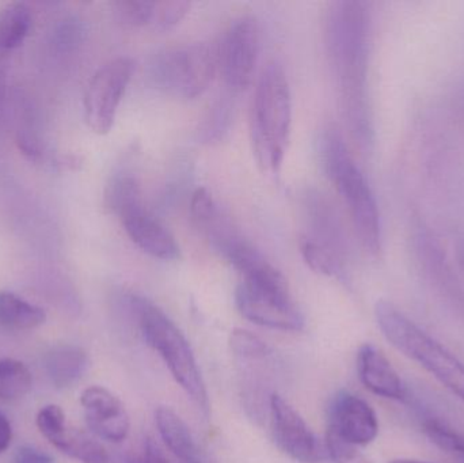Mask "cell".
I'll return each instance as SVG.
<instances>
[{"label":"cell","instance_id":"6da1fadb","mask_svg":"<svg viewBox=\"0 0 464 463\" xmlns=\"http://www.w3.org/2000/svg\"><path fill=\"white\" fill-rule=\"evenodd\" d=\"M324 43L330 59L346 124L362 147L371 143L367 101V64L370 53V15L364 3H333L327 11Z\"/></svg>","mask_w":464,"mask_h":463},{"label":"cell","instance_id":"7a4b0ae2","mask_svg":"<svg viewBox=\"0 0 464 463\" xmlns=\"http://www.w3.org/2000/svg\"><path fill=\"white\" fill-rule=\"evenodd\" d=\"M322 166L351 211L360 241L368 252L381 250L382 226L378 203L364 174L354 162L337 128L330 127L319 140Z\"/></svg>","mask_w":464,"mask_h":463},{"label":"cell","instance_id":"3957f363","mask_svg":"<svg viewBox=\"0 0 464 463\" xmlns=\"http://www.w3.org/2000/svg\"><path fill=\"white\" fill-rule=\"evenodd\" d=\"M292 124V100L283 65L269 63L256 83L253 106L254 152L259 166L270 174L280 171Z\"/></svg>","mask_w":464,"mask_h":463},{"label":"cell","instance_id":"277c9868","mask_svg":"<svg viewBox=\"0 0 464 463\" xmlns=\"http://www.w3.org/2000/svg\"><path fill=\"white\" fill-rule=\"evenodd\" d=\"M128 304L138 315L141 334L147 344L160 353L176 382L207 415L209 410L208 393L187 337L179 331V326L149 299L130 295Z\"/></svg>","mask_w":464,"mask_h":463},{"label":"cell","instance_id":"5b68a950","mask_svg":"<svg viewBox=\"0 0 464 463\" xmlns=\"http://www.w3.org/2000/svg\"><path fill=\"white\" fill-rule=\"evenodd\" d=\"M376 321L387 342L419 363L464 402V364L438 340L425 333L390 302L375 307Z\"/></svg>","mask_w":464,"mask_h":463},{"label":"cell","instance_id":"8992f818","mask_svg":"<svg viewBox=\"0 0 464 463\" xmlns=\"http://www.w3.org/2000/svg\"><path fill=\"white\" fill-rule=\"evenodd\" d=\"M218 71L217 51L206 43L174 46L155 54L150 78L160 92L195 100L211 86Z\"/></svg>","mask_w":464,"mask_h":463},{"label":"cell","instance_id":"52a82bcc","mask_svg":"<svg viewBox=\"0 0 464 463\" xmlns=\"http://www.w3.org/2000/svg\"><path fill=\"white\" fill-rule=\"evenodd\" d=\"M135 71L130 57H117L100 68L87 84L84 119L92 132L108 135L116 121L120 103Z\"/></svg>","mask_w":464,"mask_h":463},{"label":"cell","instance_id":"ba28073f","mask_svg":"<svg viewBox=\"0 0 464 463\" xmlns=\"http://www.w3.org/2000/svg\"><path fill=\"white\" fill-rule=\"evenodd\" d=\"M218 71L232 90L250 84L261 52V30L253 16H240L231 22L218 43Z\"/></svg>","mask_w":464,"mask_h":463},{"label":"cell","instance_id":"9c48e42d","mask_svg":"<svg viewBox=\"0 0 464 463\" xmlns=\"http://www.w3.org/2000/svg\"><path fill=\"white\" fill-rule=\"evenodd\" d=\"M235 302L240 314L256 325L288 332L304 328V318L289 293H277L242 282L235 291Z\"/></svg>","mask_w":464,"mask_h":463},{"label":"cell","instance_id":"30bf717a","mask_svg":"<svg viewBox=\"0 0 464 463\" xmlns=\"http://www.w3.org/2000/svg\"><path fill=\"white\" fill-rule=\"evenodd\" d=\"M273 437L284 454L300 463L324 461L326 451L302 416L278 394L269 400Z\"/></svg>","mask_w":464,"mask_h":463},{"label":"cell","instance_id":"8fae6325","mask_svg":"<svg viewBox=\"0 0 464 463\" xmlns=\"http://www.w3.org/2000/svg\"><path fill=\"white\" fill-rule=\"evenodd\" d=\"M329 432L354 448L370 445L379 434L375 410L356 394L340 391L330 402Z\"/></svg>","mask_w":464,"mask_h":463},{"label":"cell","instance_id":"7c38bea8","mask_svg":"<svg viewBox=\"0 0 464 463\" xmlns=\"http://www.w3.org/2000/svg\"><path fill=\"white\" fill-rule=\"evenodd\" d=\"M87 426L101 439L120 443L130 434V421L119 397L101 386L87 388L81 396Z\"/></svg>","mask_w":464,"mask_h":463},{"label":"cell","instance_id":"4fadbf2b","mask_svg":"<svg viewBox=\"0 0 464 463\" xmlns=\"http://www.w3.org/2000/svg\"><path fill=\"white\" fill-rule=\"evenodd\" d=\"M120 219L130 241L141 252L162 261H173L179 257V246L173 234L150 215L144 207L127 212Z\"/></svg>","mask_w":464,"mask_h":463},{"label":"cell","instance_id":"5bb4252c","mask_svg":"<svg viewBox=\"0 0 464 463\" xmlns=\"http://www.w3.org/2000/svg\"><path fill=\"white\" fill-rule=\"evenodd\" d=\"M357 372L362 385L376 396L405 401L406 386L389 359L372 344H364L357 353Z\"/></svg>","mask_w":464,"mask_h":463},{"label":"cell","instance_id":"9a60e30c","mask_svg":"<svg viewBox=\"0 0 464 463\" xmlns=\"http://www.w3.org/2000/svg\"><path fill=\"white\" fill-rule=\"evenodd\" d=\"M158 431L169 450L182 463H207L192 432L185 421L170 408L160 407L155 412Z\"/></svg>","mask_w":464,"mask_h":463},{"label":"cell","instance_id":"2e32d148","mask_svg":"<svg viewBox=\"0 0 464 463\" xmlns=\"http://www.w3.org/2000/svg\"><path fill=\"white\" fill-rule=\"evenodd\" d=\"M89 367V355L83 348L62 344L52 348L45 358V370L52 385L68 389L75 385Z\"/></svg>","mask_w":464,"mask_h":463},{"label":"cell","instance_id":"e0dca14e","mask_svg":"<svg viewBox=\"0 0 464 463\" xmlns=\"http://www.w3.org/2000/svg\"><path fill=\"white\" fill-rule=\"evenodd\" d=\"M307 209L311 226H313L314 241L324 245L338 257H343L345 252L343 227L329 201L318 193H314L307 198Z\"/></svg>","mask_w":464,"mask_h":463},{"label":"cell","instance_id":"ac0fdd59","mask_svg":"<svg viewBox=\"0 0 464 463\" xmlns=\"http://www.w3.org/2000/svg\"><path fill=\"white\" fill-rule=\"evenodd\" d=\"M45 310L7 291L0 293V326L8 331H30L43 325Z\"/></svg>","mask_w":464,"mask_h":463},{"label":"cell","instance_id":"d6986e66","mask_svg":"<svg viewBox=\"0 0 464 463\" xmlns=\"http://www.w3.org/2000/svg\"><path fill=\"white\" fill-rule=\"evenodd\" d=\"M32 27V14L24 3H10L0 10V48L14 52L21 48Z\"/></svg>","mask_w":464,"mask_h":463},{"label":"cell","instance_id":"ffe728a7","mask_svg":"<svg viewBox=\"0 0 464 463\" xmlns=\"http://www.w3.org/2000/svg\"><path fill=\"white\" fill-rule=\"evenodd\" d=\"M105 198L106 206L119 217L132 209L143 207L140 184L135 174L127 169L111 177Z\"/></svg>","mask_w":464,"mask_h":463},{"label":"cell","instance_id":"44dd1931","mask_svg":"<svg viewBox=\"0 0 464 463\" xmlns=\"http://www.w3.org/2000/svg\"><path fill=\"white\" fill-rule=\"evenodd\" d=\"M54 448L82 463H116L98 440L78 429H67Z\"/></svg>","mask_w":464,"mask_h":463},{"label":"cell","instance_id":"7402d4cb","mask_svg":"<svg viewBox=\"0 0 464 463\" xmlns=\"http://www.w3.org/2000/svg\"><path fill=\"white\" fill-rule=\"evenodd\" d=\"M32 385V372L22 362L0 359V400L16 401L29 393Z\"/></svg>","mask_w":464,"mask_h":463},{"label":"cell","instance_id":"603a6c76","mask_svg":"<svg viewBox=\"0 0 464 463\" xmlns=\"http://www.w3.org/2000/svg\"><path fill=\"white\" fill-rule=\"evenodd\" d=\"M300 253L305 264L316 274L326 276L343 275V260L310 236H303L300 239Z\"/></svg>","mask_w":464,"mask_h":463},{"label":"cell","instance_id":"cb8c5ba5","mask_svg":"<svg viewBox=\"0 0 464 463\" xmlns=\"http://www.w3.org/2000/svg\"><path fill=\"white\" fill-rule=\"evenodd\" d=\"M422 427L428 439L436 448L464 461V432L458 431L454 427L436 418H425Z\"/></svg>","mask_w":464,"mask_h":463},{"label":"cell","instance_id":"d4e9b609","mask_svg":"<svg viewBox=\"0 0 464 463\" xmlns=\"http://www.w3.org/2000/svg\"><path fill=\"white\" fill-rule=\"evenodd\" d=\"M117 21L127 27L151 26L154 2L150 0H121L113 3Z\"/></svg>","mask_w":464,"mask_h":463},{"label":"cell","instance_id":"484cf974","mask_svg":"<svg viewBox=\"0 0 464 463\" xmlns=\"http://www.w3.org/2000/svg\"><path fill=\"white\" fill-rule=\"evenodd\" d=\"M190 3L185 0H160L154 2V13H152L151 26L157 32L176 27L189 13Z\"/></svg>","mask_w":464,"mask_h":463},{"label":"cell","instance_id":"4316f807","mask_svg":"<svg viewBox=\"0 0 464 463\" xmlns=\"http://www.w3.org/2000/svg\"><path fill=\"white\" fill-rule=\"evenodd\" d=\"M230 345L235 355L248 361H264L272 355V348L266 342L243 329H235L231 332Z\"/></svg>","mask_w":464,"mask_h":463},{"label":"cell","instance_id":"83f0119b","mask_svg":"<svg viewBox=\"0 0 464 463\" xmlns=\"http://www.w3.org/2000/svg\"><path fill=\"white\" fill-rule=\"evenodd\" d=\"M35 424L41 435L53 446L62 439L68 429L64 412L57 405H46L41 408L35 418Z\"/></svg>","mask_w":464,"mask_h":463},{"label":"cell","instance_id":"f1b7e54d","mask_svg":"<svg viewBox=\"0 0 464 463\" xmlns=\"http://www.w3.org/2000/svg\"><path fill=\"white\" fill-rule=\"evenodd\" d=\"M231 122V105L227 101L218 103L212 113H209L208 119L204 121L201 128V139L207 143H212L214 140H219L226 132H228V127Z\"/></svg>","mask_w":464,"mask_h":463},{"label":"cell","instance_id":"f546056e","mask_svg":"<svg viewBox=\"0 0 464 463\" xmlns=\"http://www.w3.org/2000/svg\"><path fill=\"white\" fill-rule=\"evenodd\" d=\"M190 214L200 228L206 227L219 217L214 198L206 188H198L193 193L190 200Z\"/></svg>","mask_w":464,"mask_h":463},{"label":"cell","instance_id":"4dcf8cb0","mask_svg":"<svg viewBox=\"0 0 464 463\" xmlns=\"http://www.w3.org/2000/svg\"><path fill=\"white\" fill-rule=\"evenodd\" d=\"M326 451L334 463H371L354 446L327 432Z\"/></svg>","mask_w":464,"mask_h":463},{"label":"cell","instance_id":"1f68e13d","mask_svg":"<svg viewBox=\"0 0 464 463\" xmlns=\"http://www.w3.org/2000/svg\"><path fill=\"white\" fill-rule=\"evenodd\" d=\"M122 463H170V461L154 439L146 438L138 449L125 454Z\"/></svg>","mask_w":464,"mask_h":463},{"label":"cell","instance_id":"d6a6232c","mask_svg":"<svg viewBox=\"0 0 464 463\" xmlns=\"http://www.w3.org/2000/svg\"><path fill=\"white\" fill-rule=\"evenodd\" d=\"M13 463H54V459L38 449L24 446L14 454Z\"/></svg>","mask_w":464,"mask_h":463},{"label":"cell","instance_id":"836d02e7","mask_svg":"<svg viewBox=\"0 0 464 463\" xmlns=\"http://www.w3.org/2000/svg\"><path fill=\"white\" fill-rule=\"evenodd\" d=\"M11 56H13L11 52L0 48V103L5 100V90H7V73Z\"/></svg>","mask_w":464,"mask_h":463},{"label":"cell","instance_id":"e575fe53","mask_svg":"<svg viewBox=\"0 0 464 463\" xmlns=\"http://www.w3.org/2000/svg\"><path fill=\"white\" fill-rule=\"evenodd\" d=\"M13 439V429L8 419L0 412V454L5 453Z\"/></svg>","mask_w":464,"mask_h":463},{"label":"cell","instance_id":"d590c367","mask_svg":"<svg viewBox=\"0 0 464 463\" xmlns=\"http://www.w3.org/2000/svg\"><path fill=\"white\" fill-rule=\"evenodd\" d=\"M390 463H428V462L413 461V459H395V461H392Z\"/></svg>","mask_w":464,"mask_h":463}]
</instances>
